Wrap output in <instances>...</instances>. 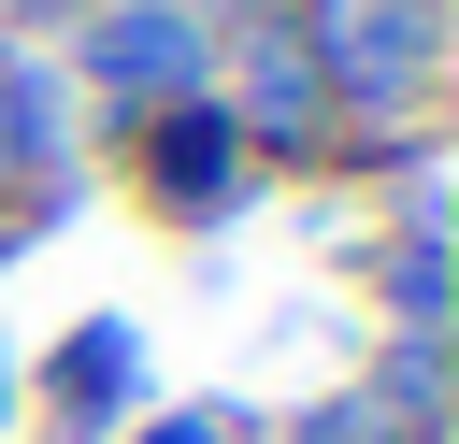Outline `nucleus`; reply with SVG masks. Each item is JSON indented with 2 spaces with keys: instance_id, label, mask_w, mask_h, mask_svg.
I'll use <instances>...</instances> for the list:
<instances>
[{
  "instance_id": "obj_1",
  "label": "nucleus",
  "mask_w": 459,
  "mask_h": 444,
  "mask_svg": "<svg viewBox=\"0 0 459 444\" xmlns=\"http://www.w3.org/2000/svg\"><path fill=\"white\" fill-rule=\"evenodd\" d=\"M186 72H201V43L172 14H115L100 29V86H186Z\"/></svg>"
},
{
  "instance_id": "obj_2",
  "label": "nucleus",
  "mask_w": 459,
  "mask_h": 444,
  "mask_svg": "<svg viewBox=\"0 0 459 444\" xmlns=\"http://www.w3.org/2000/svg\"><path fill=\"white\" fill-rule=\"evenodd\" d=\"M158 444H230V430H215V415H172V430H158Z\"/></svg>"
}]
</instances>
